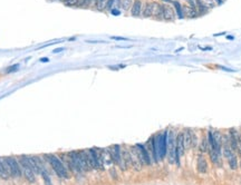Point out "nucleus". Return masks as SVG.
I'll return each instance as SVG.
<instances>
[{"mask_svg":"<svg viewBox=\"0 0 241 185\" xmlns=\"http://www.w3.org/2000/svg\"><path fill=\"white\" fill-rule=\"evenodd\" d=\"M106 2H107V0H97L95 5L96 9L99 11H103L106 7Z\"/></svg>","mask_w":241,"mask_h":185,"instance_id":"nucleus-22","label":"nucleus"},{"mask_svg":"<svg viewBox=\"0 0 241 185\" xmlns=\"http://www.w3.org/2000/svg\"><path fill=\"white\" fill-rule=\"evenodd\" d=\"M111 39H114V40H128L127 38L123 37H111Z\"/></svg>","mask_w":241,"mask_h":185,"instance_id":"nucleus-29","label":"nucleus"},{"mask_svg":"<svg viewBox=\"0 0 241 185\" xmlns=\"http://www.w3.org/2000/svg\"><path fill=\"white\" fill-rule=\"evenodd\" d=\"M48 161H49V163H50L51 167H53V170L55 171V173L58 175L59 177H63V178H68L69 177V175H68V172L66 170L65 165L63 163L62 161L55 155H48Z\"/></svg>","mask_w":241,"mask_h":185,"instance_id":"nucleus-1","label":"nucleus"},{"mask_svg":"<svg viewBox=\"0 0 241 185\" xmlns=\"http://www.w3.org/2000/svg\"><path fill=\"white\" fill-rule=\"evenodd\" d=\"M10 175L7 173V171H6V168H5L4 166V163H2V159L0 158V177L5 178V180H7L8 177H9Z\"/></svg>","mask_w":241,"mask_h":185,"instance_id":"nucleus-20","label":"nucleus"},{"mask_svg":"<svg viewBox=\"0 0 241 185\" xmlns=\"http://www.w3.org/2000/svg\"><path fill=\"white\" fill-rule=\"evenodd\" d=\"M88 158H89V164L92 168H103L102 157L98 153L96 152L95 148H91L87 151Z\"/></svg>","mask_w":241,"mask_h":185,"instance_id":"nucleus-3","label":"nucleus"},{"mask_svg":"<svg viewBox=\"0 0 241 185\" xmlns=\"http://www.w3.org/2000/svg\"><path fill=\"white\" fill-rule=\"evenodd\" d=\"M175 144H176V159H175V163L178 165H180V157H182L183 154H184V151H185V147H184V140H183V133H180L176 137V141H175Z\"/></svg>","mask_w":241,"mask_h":185,"instance_id":"nucleus-7","label":"nucleus"},{"mask_svg":"<svg viewBox=\"0 0 241 185\" xmlns=\"http://www.w3.org/2000/svg\"><path fill=\"white\" fill-rule=\"evenodd\" d=\"M40 174H41V176H43V180H44L45 185H53V184H51L50 177H49V175L47 174V172L45 171V168L41 171V172H40Z\"/></svg>","mask_w":241,"mask_h":185,"instance_id":"nucleus-21","label":"nucleus"},{"mask_svg":"<svg viewBox=\"0 0 241 185\" xmlns=\"http://www.w3.org/2000/svg\"><path fill=\"white\" fill-rule=\"evenodd\" d=\"M136 147L139 149V153H140V156H141V158H142V162L143 164H145V165H151L152 163V161H151V156L149 154V152L146 151V148L144 147V145H136Z\"/></svg>","mask_w":241,"mask_h":185,"instance_id":"nucleus-9","label":"nucleus"},{"mask_svg":"<svg viewBox=\"0 0 241 185\" xmlns=\"http://www.w3.org/2000/svg\"><path fill=\"white\" fill-rule=\"evenodd\" d=\"M197 170L199 173L201 174H205L208 172V163L203 157H199L198 159V164H197Z\"/></svg>","mask_w":241,"mask_h":185,"instance_id":"nucleus-14","label":"nucleus"},{"mask_svg":"<svg viewBox=\"0 0 241 185\" xmlns=\"http://www.w3.org/2000/svg\"><path fill=\"white\" fill-rule=\"evenodd\" d=\"M96 1H97V0H80L79 7L89 8V7H92V6H95Z\"/></svg>","mask_w":241,"mask_h":185,"instance_id":"nucleus-18","label":"nucleus"},{"mask_svg":"<svg viewBox=\"0 0 241 185\" xmlns=\"http://www.w3.org/2000/svg\"><path fill=\"white\" fill-rule=\"evenodd\" d=\"M162 18L164 19V20H168V21H173L174 18H175V14H174L173 8L170 7V6H165V5H163V14H162Z\"/></svg>","mask_w":241,"mask_h":185,"instance_id":"nucleus-11","label":"nucleus"},{"mask_svg":"<svg viewBox=\"0 0 241 185\" xmlns=\"http://www.w3.org/2000/svg\"><path fill=\"white\" fill-rule=\"evenodd\" d=\"M6 161H7L8 165H9V168H10V175L14 176V177H20L22 175V172L20 170V166H19L18 162L16 161V158L14 157H6Z\"/></svg>","mask_w":241,"mask_h":185,"instance_id":"nucleus-6","label":"nucleus"},{"mask_svg":"<svg viewBox=\"0 0 241 185\" xmlns=\"http://www.w3.org/2000/svg\"><path fill=\"white\" fill-rule=\"evenodd\" d=\"M237 149L239 151V153H240V155H241V136L238 138V148Z\"/></svg>","mask_w":241,"mask_h":185,"instance_id":"nucleus-28","label":"nucleus"},{"mask_svg":"<svg viewBox=\"0 0 241 185\" xmlns=\"http://www.w3.org/2000/svg\"><path fill=\"white\" fill-rule=\"evenodd\" d=\"M173 5H174V7H175L176 9V14H178V17L179 18H182L183 17V10H182V7H181V5L178 2V1H174L173 2Z\"/></svg>","mask_w":241,"mask_h":185,"instance_id":"nucleus-24","label":"nucleus"},{"mask_svg":"<svg viewBox=\"0 0 241 185\" xmlns=\"http://www.w3.org/2000/svg\"><path fill=\"white\" fill-rule=\"evenodd\" d=\"M222 1H223V0H222Z\"/></svg>","mask_w":241,"mask_h":185,"instance_id":"nucleus-37","label":"nucleus"},{"mask_svg":"<svg viewBox=\"0 0 241 185\" xmlns=\"http://www.w3.org/2000/svg\"><path fill=\"white\" fill-rule=\"evenodd\" d=\"M142 9H143V4L141 0H135L133 5H132L131 14L133 17H139L142 15Z\"/></svg>","mask_w":241,"mask_h":185,"instance_id":"nucleus-12","label":"nucleus"},{"mask_svg":"<svg viewBox=\"0 0 241 185\" xmlns=\"http://www.w3.org/2000/svg\"><path fill=\"white\" fill-rule=\"evenodd\" d=\"M183 12H185V16L186 17H189V18H194V17H197L198 15V11L195 10V8L194 7H189V6H186L184 7V10Z\"/></svg>","mask_w":241,"mask_h":185,"instance_id":"nucleus-17","label":"nucleus"},{"mask_svg":"<svg viewBox=\"0 0 241 185\" xmlns=\"http://www.w3.org/2000/svg\"><path fill=\"white\" fill-rule=\"evenodd\" d=\"M114 5H115L116 7H122V0H115Z\"/></svg>","mask_w":241,"mask_h":185,"instance_id":"nucleus-30","label":"nucleus"},{"mask_svg":"<svg viewBox=\"0 0 241 185\" xmlns=\"http://www.w3.org/2000/svg\"><path fill=\"white\" fill-rule=\"evenodd\" d=\"M41 61H48L47 58H44V59H41Z\"/></svg>","mask_w":241,"mask_h":185,"instance_id":"nucleus-36","label":"nucleus"},{"mask_svg":"<svg viewBox=\"0 0 241 185\" xmlns=\"http://www.w3.org/2000/svg\"><path fill=\"white\" fill-rule=\"evenodd\" d=\"M220 156L218 153L216 152V151H213V149H210V157H211V161L212 163L214 164H219L220 162Z\"/></svg>","mask_w":241,"mask_h":185,"instance_id":"nucleus-19","label":"nucleus"},{"mask_svg":"<svg viewBox=\"0 0 241 185\" xmlns=\"http://www.w3.org/2000/svg\"><path fill=\"white\" fill-rule=\"evenodd\" d=\"M130 155H131V165L135 167L136 170H141V167L143 165L142 158L140 156L139 149L137 147H133L130 152Z\"/></svg>","mask_w":241,"mask_h":185,"instance_id":"nucleus-8","label":"nucleus"},{"mask_svg":"<svg viewBox=\"0 0 241 185\" xmlns=\"http://www.w3.org/2000/svg\"><path fill=\"white\" fill-rule=\"evenodd\" d=\"M17 66H18V65H14V67H11V68H9V69H8V73H10V71L17 69Z\"/></svg>","mask_w":241,"mask_h":185,"instance_id":"nucleus-31","label":"nucleus"},{"mask_svg":"<svg viewBox=\"0 0 241 185\" xmlns=\"http://www.w3.org/2000/svg\"><path fill=\"white\" fill-rule=\"evenodd\" d=\"M162 1H164V2H171L172 0H162Z\"/></svg>","mask_w":241,"mask_h":185,"instance_id":"nucleus-34","label":"nucleus"},{"mask_svg":"<svg viewBox=\"0 0 241 185\" xmlns=\"http://www.w3.org/2000/svg\"><path fill=\"white\" fill-rule=\"evenodd\" d=\"M163 14V5L159 2H152V16L155 18H162Z\"/></svg>","mask_w":241,"mask_h":185,"instance_id":"nucleus-13","label":"nucleus"},{"mask_svg":"<svg viewBox=\"0 0 241 185\" xmlns=\"http://www.w3.org/2000/svg\"><path fill=\"white\" fill-rule=\"evenodd\" d=\"M19 162H20V166H21L22 174L25 175V177L27 178V181L29 183H35L36 182V174L33 171L31 166L28 161V156H20L19 157Z\"/></svg>","mask_w":241,"mask_h":185,"instance_id":"nucleus-2","label":"nucleus"},{"mask_svg":"<svg viewBox=\"0 0 241 185\" xmlns=\"http://www.w3.org/2000/svg\"><path fill=\"white\" fill-rule=\"evenodd\" d=\"M64 4L66 6H69V7H79L80 1L79 0H64Z\"/></svg>","mask_w":241,"mask_h":185,"instance_id":"nucleus-23","label":"nucleus"},{"mask_svg":"<svg viewBox=\"0 0 241 185\" xmlns=\"http://www.w3.org/2000/svg\"><path fill=\"white\" fill-rule=\"evenodd\" d=\"M112 14H113V15H120V11L116 10V9H113V10H112Z\"/></svg>","mask_w":241,"mask_h":185,"instance_id":"nucleus-33","label":"nucleus"},{"mask_svg":"<svg viewBox=\"0 0 241 185\" xmlns=\"http://www.w3.org/2000/svg\"><path fill=\"white\" fill-rule=\"evenodd\" d=\"M114 2H115V0H107L105 9H112V7L114 6Z\"/></svg>","mask_w":241,"mask_h":185,"instance_id":"nucleus-27","label":"nucleus"},{"mask_svg":"<svg viewBox=\"0 0 241 185\" xmlns=\"http://www.w3.org/2000/svg\"><path fill=\"white\" fill-rule=\"evenodd\" d=\"M142 16L145 18L152 17V2H146L142 9Z\"/></svg>","mask_w":241,"mask_h":185,"instance_id":"nucleus-16","label":"nucleus"},{"mask_svg":"<svg viewBox=\"0 0 241 185\" xmlns=\"http://www.w3.org/2000/svg\"><path fill=\"white\" fill-rule=\"evenodd\" d=\"M168 151L169 152V161H170V163L173 164L175 163V159H176V144H175V141H174V138H173V134L172 132L170 133L168 137Z\"/></svg>","mask_w":241,"mask_h":185,"instance_id":"nucleus-5","label":"nucleus"},{"mask_svg":"<svg viewBox=\"0 0 241 185\" xmlns=\"http://www.w3.org/2000/svg\"><path fill=\"white\" fill-rule=\"evenodd\" d=\"M63 50H64V48H58V49H55V50H53V52H54V54H57V52H63Z\"/></svg>","mask_w":241,"mask_h":185,"instance_id":"nucleus-32","label":"nucleus"},{"mask_svg":"<svg viewBox=\"0 0 241 185\" xmlns=\"http://www.w3.org/2000/svg\"><path fill=\"white\" fill-rule=\"evenodd\" d=\"M222 147H223V152H224V156L227 157L228 162H229V165L232 170H236L237 168V157L233 154V151L231 149L230 145L228 142H224L222 143Z\"/></svg>","mask_w":241,"mask_h":185,"instance_id":"nucleus-4","label":"nucleus"},{"mask_svg":"<svg viewBox=\"0 0 241 185\" xmlns=\"http://www.w3.org/2000/svg\"><path fill=\"white\" fill-rule=\"evenodd\" d=\"M132 5H133V0H122V8L124 10H128Z\"/></svg>","mask_w":241,"mask_h":185,"instance_id":"nucleus-25","label":"nucleus"},{"mask_svg":"<svg viewBox=\"0 0 241 185\" xmlns=\"http://www.w3.org/2000/svg\"><path fill=\"white\" fill-rule=\"evenodd\" d=\"M228 39H229V40H232V39H233V37H231V36H229V37H228Z\"/></svg>","mask_w":241,"mask_h":185,"instance_id":"nucleus-35","label":"nucleus"},{"mask_svg":"<svg viewBox=\"0 0 241 185\" xmlns=\"http://www.w3.org/2000/svg\"><path fill=\"white\" fill-rule=\"evenodd\" d=\"M111 156H112V159H113L114 163L118 164L120 166H122V153H120V148L118 145H114L112 149L110 152Z\"/></svg>","mask_w":241,"mask_h":185,"instance_id":"nucleus-10","label":"nucleus"},{"mask_svg":"<svg viewBox=\"0 0 241 185\" xmlns=\"http://www.w3.org/2000/svg\"><path fill=\"white\" fill-rule=\"evenodd\" d=\"M238 138L239 137L237 136V133H236V130H230V137H229V140H230V147L232 151H236L238 148Z\"/></svg>","mask_w":241,"mask_h":185,"instance_id":"nucleus-15","label":"nucleus"},{"mask_svg":"<svg viewBox=\"0 0 241 185\" xmlns=\"http://www.w3.org/2000/svg\"><path fill=\"white\" fill-rule=\"evenodd\" d=\"M208 148H209V143H208V141H207V138H204V140L202 141V146H201V149H202L203 152H205Z\"/></svg>","mask_w":241,"mask_h":185,"instance_id":"nucleus-26","label":"nucleus"}]
</instances>
